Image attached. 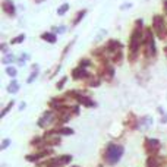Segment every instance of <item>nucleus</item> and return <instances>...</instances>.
Wrapping results in <instances>:
<instances>
[{"mask_svg": "<svg viewBox=\"0 0 167 167\" xmlns=\"http://www.w3.org/2000/svg\"><path fill=\"white\" fill-rule=\"evenodd\" d=\"M73 131L72 129H60L59 131V134H65V135H69V134H72Z\"/></svg>", "mask_w": 167, "mask_h": 167, "instance_id": "18", "label": "nucleus"}, {"mask_svg": "<svg viewBox=\"0 0 167 167\" xmlns=\"http://www.w3.org/2000/svg\"><path fill=\"white\" fill-rule=\"evenodd\" d=\"M139 24H142V22H141V21H136V28L134 29V32H132V35H131V41H129V50H131V59H132V60L136 57L139 44H141V40H142Z\"/></svg>", "mask_w": 167, "mask_h": 167, "instance_id": "1", "label": "nucleus"}, {"mask_svg": "<svg viewBox=\"0 0 167 167\" xmlns=\"http://www.w3.org/2000/svg\"><path fill=\"white\" fill-rule=\"evenodd\" d=\"M164 7H166V11H167V0L164 2Z\"/></svg>", "mask_w": 167, "mask_h": 167, "instance_id": "22", "label": "nucleus"}, {"mask_svg": "<svg viewBox=\"0 0 167 167\" xmlns=\"http://www.w3.org/2000/svg\"><path fill=\"white\" fill-rule=\"evenodd\" d=\"M6 73L9 75V76H16V69L12 66H7L6 67Z\"/></svg>", "mask_w": 167, "mask_h": 167, "instance_id": "15", "label": "nucleus"}, {"mask_svg": "<svg viewBox=\"0 0 167 167\" xmlns=\"http://www.w3.org/2000/svg\"><path fill=\"white\" fill-rule=\"evenodd\" d=\"M152 125V117L150 116H145L141 119V122H139V128L141 129H148Z\"/></svg>", "mask_w": 167, "mask_h": 167, "instance_id": "6", "label": "nucleus"}, {"mask_svg": "<svg viewBox=\"0 0 167 167\" xmlns=\"http://www.w3.org/2000/svg\"><path fill=\"white\" fill-rule=\"evenodd\" d=\"M122 156H123V147H120V145H110L106 152V158L110 164L117 163Z\"/></svg>", "mask_w": 167, "mask_h": 167, "instance_id": "2", "label": "nucleus"}, {"mask_svg": "<svg viewBox=\"0 0 167 167\" xmlns=\"http://www.w3.org/2000/svg\"><path fill=\"white\" fill-rule=\"evenodd\" d=\"M72 75H73V78H75V79H81V78H85L88 73L85 72L82 67H78V69H75V71L72 72Z\"/></svg>", "mask_w": 167, "mask_h": 167, "instance_id": "8", "label": "nucleus"}, {"mask_svg": "<svg viewBox=\"0 0 167 167\" xmlns=\"http://www.w3.org/2000/svg\"><path fill=\"white\" fill-rule=\"evenodd\" d=\"M2 9H3V12L7 13L9 16H13V15H15V5H13L12 0H5V2L2 3Z\"/></svg>", "mask_w": 167, "mask_h": 167, "instance_id": "4", "label": "nucleus"}, {"mask_svg": "<svg viewBox=\"0 0 167 167\" xmlns=\"http://www.w3.org/2000/svg\"><path fill=\"white\" fill-rule=\"evenodd\" d=\"M152 24H154V28H156V32L158 34V37H160V38H164L166 31H164V22H163V18L160 16V15H156Z\"/></svg>", "mask_w": 167, "mask_h": 167, "instance_id": "3", "label": "nucleus"}, {"mask_svg": "<svg viewBox=\"0 0 167 167\" xmlns=\"http://www.w3.org/2000/svg\"><path fill=\"white\" fill-rule=\"evenodd\" d=\"M65 82H66V78H63V79L60 81V82L57 84V88H62V87H63V84H65Z\"/></svg>", "mask_w": 167, "mask_h": 167, "instance_id": "21", "label": "nucleus"}, {"mask_svg": "<svg viewBox=\"0 0 167 167\" xmlns=\"http://www.w3.org/2000/svg\"><path fill=\"white\" fill-rule=\"evenodd\" d=\"M67 11H69V5H67V3H63V5L57 9V15H60L62 16V15H65Z\"/></svg>", "mask_w": 167, "mask_h": 167, "instance_id": "10", "label": "nucleus"}, {"mask_svg": "<svg viewBox=\"0 0 167 167\" xmlns=\"http://www.w3.org/2000/svg\"><path fill=\"white\" fill-rule=\"evenodd\" d=\"M79 101H81V104H85V106H94V103L88 100L87 97H79Z\"/></svg>", "mask_w": 167, "mask_h": 167, "instance_id": "14", "label": "nucleus"}, {"mask_svg": "<svg viewBox=\"0 0 167 167\" xmlns=\"http://www.w3.org/2000/svg\"><path fill=\"white\" fill-rule=\"evenodd\" d=\"M24 40H25V34H21V35H18L16 38H13L11 41L12 44H19V43H22Z\"/></svg>", "mask_w": 167, "mask_h": 167, "instance_id": "13", "label": "nucleus"}, {"mask_svg": "<svg viewBox=\"0 0 167 167\" xmlns=\"http://www.w3.org/2000/svg\"><path fill=\"white\" fill-rule=\"evenodd\" d=\"M66 31L65 29V27H54V32H59V34H63Z\"/></svg>", "mask_w": 167, "mask_h": 167, "instance_id": "17", "label": "nucleus"}, {"mask_svg": "<svg viewBox=\"0 0 167 167\" xmlns=\"http://www.w3.org/2000/svg\"><path fill=\"white\" fill-rule=\"evenodd\" d=\"M85 13H87V11H85V9H84V11H81V12H78V15H76V19L73 21V25H78L79 21H81V19L85 16Z\"/></svg>", "mask_w": 167, "mask_h": 167, "instance_id": "11", "label": "nucleus"}, {"mask_svg": "<svg viewBox=\"0 0 167 167\" xmlns=\"http://www.w3.org/2000/svg\"><path fill=\"white\" fill-rule=\"evenodd\" d=\"M35 78H37V71L31 73V76H29V79H28V82H32V81H34Z\"/></svg>", "mask_w": 167, "mask_h": 167, "instance_id": "20", "label": "nucleus"}, {"mask_svg": "<svg viewBox=\"0 0 167 167\" xmlns=\"http://www.w3.org/2000/svg\"><path fill=\"white\" fill-rule=\"evenodd\" d=\"M12 106H13V101H11V103H9V104H7V106L5 107V110L2 111V116H5L6 113H7V111H9V110H11V109H12Z\"/></svg>", "mask_w": 167, "mask_h": 167, "instance_id": "16", "label": "nucleus"}, {"mask_svg": "<svg viewBox=\"0 0 167 167\" xmlns=\"http://www.w3.org/2000/svg\"><path fill=\"white\" fill-rule=\"evenodd\" d=\"M41 38L44 40V41H49V43H51V44H54L57 37H56V32H44L43 35H41Z\"/></svg>", "mask_w": 167, "mask_h": 167, "instance_id": "7", "label": "nucleus"}, {"mask_svg": "<svg viewBox=\"0 0 167 167\" xmlns=\"http://www.w3.org/2000/svg\"><path fill=\"white\" fill-rule=\"evenodd\" d=\"M51 120H53V113L51 111H47V113H44V116L40 119L38 126L40 128H45V125H49Z\"/></svg>", "mask_w": 167, "mask_h": 167, "instance_id": "5", "label": "nucleus"}, {"mask_svg": "<svg viewBox=\"0 0 167 167\" xmlns=\"http://www.w3.org/2000/svg\"><path fill=\"white\" fill-rule=\"evenodd\" d=\"M9 144H11V141H9V139H5V141H3V144H2V147H0V150H5Z\"/></svg>", "mask_w": 167, "mask_h": 167, "instance_id": "19", "label": "nucleus"}, {"mask_svg": "<svg viewBox=\"0 0 167 167\" xmlns=\"http://www.w3.org/2000/svg\"><path fill=\"white\" fill-rule=\"evenodd\" d=\"M13 60H15V56H13V54H6L2 62H3L5 65H9V63H12Z\"/></svg>", "mask_w": 167, "mask_h": 167, "instance_id": "12", "label": "nucleus"}, {"mask_svg": "<svg viewBox=\"0 0 167 167\" xmlns=\"http://www.w3.org/2000/svg\"><path fill=\"white\" fill-rule=\"evenodd\" d=\"M7 91H9V92H18V91H19V85H18V82L15 81V79H13V81L11 82V85H9Z\"/></svg>", "mask_w": 167, "mask_h": 167, "instance_id": "9", "label": "nucleus"}]
</instances>
